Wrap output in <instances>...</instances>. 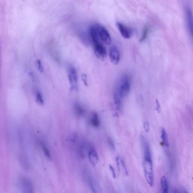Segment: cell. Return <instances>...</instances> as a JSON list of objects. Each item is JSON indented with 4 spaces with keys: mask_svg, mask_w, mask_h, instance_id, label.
<instances>
[{
    "mask_svg": "<svg viewBox=\"0 0 193 193\" xmlns=\"http://www.w3.org/2000/svg\"><path fill=\"white\" fill-rule=\"evenodd\" d=\"M116 25L120 34L123 38L126 39L130 38L132 35V31L129 28H127L124 25L120 22H117Z\"/></svg>",
    "mask_w": 193,
    "mask_h": 193,
    "instance_id": "ba28073f",
    "label": "cell"
},
{
    "mask_svg": "<svg viewBox=\"0 0 193 193\" xmlns=\"http://www.w3.org/2000/svg\"><path fill=\"white\" fill-rule=\"evenodd\" d=\"M109 170H110L111 171V172L112 176H113V178L114 179L116 178V173H115V170H114V167H113L112 166V165H110L109 166Z\"/></svg>",
    "mask_w": 193,
    "mask_h": 193,
    "instance_id": "7402d4cb",
    "label": "cell"
},
{
    "mask_svg": "<svg viewBox=\"0 0 193 193\" xmlns=\"http://www.w3.org/2000/svg\"><path fill=\"white\" fill-rule=\"evenodd\" d=\"M119 160H120V165L121 166V167H122V168L124 170V171L125 172V175H126V176H128V171H127L125 164L124 162L123 161V160L122 159H121L120 158V159H119Z\"/></svg>",
    "mask_w": 193,
    "mask_h": 193,
    "instance_id": "ffe728a7",
    "label": "cell"
},
{
    "mask_svg": "<svg viewBox=\"0 0 193 193\" xmlns=\"http://www.w3.org/2000/svg\"><path fill=\"white\" fill-rule=\"evenodd\" d=\"M19 184L22 193H34V187L28 179L21 177L19 180Z\"/></svg>",
    "mask_w": 193,
    "mask_h": 193,
    "instance_id": "3957f363",
    "label": "cell"
},
{
    "mask_svg": "<svg viewBox=\"0 0 193 193\" xmlns=\"http://www.w3.org/2000/svg\"><path fill=\"white\" fill-rule=\"evenodd\" d=\"M68 77L71 87L73 89H77L78 77L77 71L75 68L72 65H69L67 67Z\"/></svg>",
    "mask_w": 193,
    "mask_h": 193,
    "instance_id": "277c9868",
    "label": "cell"
},
{
    "mask_svg": "<svg viewBox=\"0 0 193 193\" xmlns=\"http://www.w3.org/2000/svg\"><path fill=\"white\" fill-rule=\"evenodd\" d=\"M108 143H109V146L113 149H115V146H114V143L113 141H112L111 139H108Z\"/></svg>",
    "mask_w": 193,
    "mask_h": 193,
    "instance_id": "d4e9b609",
    "label": "cell"
},
{
    "mask_svg": "<svg viewBox=\"0 0 193 193\" xmlns=\"http://www.w3.org/2000/svg\"><path fill=\"white\" fill-rule=\"evenodd\" d=\"M82 80L84 84L86 86H87L88 85V82H87V78L86 75L85 74H83L82 75Z\"/></svg>",
    "mask_w": 193,
    "mask_h": 193,
    "instance_id": "603a6c76",
    "label": "cell"
},
{
    "mask_svg": "<svg viewBox=\"0 0 193 193\" xmlns=\"http://www.w3.org/2000/svg\"><path fill=\"white\" fill-rule=\"evenodd\" d=\"M42 146L43 151L45 156L47 157L48 159H49L50 160H51L52 158H51V153L49 150L44 144L42 145Z\"/></svg>",
    "mask_w": 193,
    "mask_h": 193,
    "instance_id": "2e32d148",
    "label": "cell"
},
{
    "mask_svg": "<svg viewBox=\"0 0 193 193\" xmlns=\"http://www.w3.org/2000/svg\"><path fill=\"white\" fill-rule=\"evenodd\" d=\"M185 13L187 25L189 33L192 36L193 31V17L192 11L191 8L187 6L185 8Z\"/></svg>",
    "mask_w": 193,
    "mask_h": 193,
    "instance_id": "9c48e42d",
    "label": "cell"
},
{
    "mask_svg": "<svg viewBox=\"0 0 193 193\" xmlns=\"http://www.w3.org/2000/svg\"><path fill=\"white\" fill-rule=\"evenodd\" d=\"M131 89V82L127 75L123 76L119 80L115 92L117 93L122 98L125 97L129 93Z\"/></svg>",
    "mask_w": 193,
    "mask_h": 193,
    "instance_id": "6da1fadb",
    "label": "cell"
},
{
    "mask_svg": "<svg viewBox=\"0 0 193 193\" xmlns=\"http://www.w3.org/2000/svg\"><path fill=\"white\" fill-rule=\"evenodd\" d=\"M143 127L144 129L146 132H148L149 131V124L147 121H145L144 123Z\"/></svg>",
    "mask_w": 193,
    "mask_h": 193,
    "instance_id": "44dd1931",
    "label": "cell"
},
{
    "mask_svg": "<svg viewBox=\"0 0 193 193\" xmlns=\"http://www.w3.org/2000/svg\"><path fill=\"white\" fill-rule=\"evenodd\" d=\"M174 193H179V192L177 190H175L174 191Z\"/></svg>",
    "mask_w": 193,
    "mask_h": 193,
    "instance_id": "4316f807",
    "label": "cell"
},
{
    "mask_svg": "<svg viewBox=\"0 0 193 193\" xmlns=\"http://www.w3.org/2000/svg\"><path fill=\"white\" fill-rule=\"evenodd\" d=\"M89 162L93 166H96L99 162L98 155L97 152L93 149H90L88 152Z\"/></svg>",
    "mask_w": 193,
    "mask_h": 193,
    "instance_id": "30bf717a",
    "label": "cell"
},
{
    "mask_svg": "<svg viewBox=\"0 0 193 193\" xmlns=\"http://www.w3.org/2000/svg\"><path fill=\"white\" fill-rule=\"evenodd\" d=\"M109 58L111 62L114 65H117L120 60V52L118 48L115 45H113L109 52Z\"/></svg>",
    "mask_w": 193,
    "mask_h": 193,
    "instance_id": "8992f818",
    "label": "cell"
},
{
    "mask_svg": "<svg viewBox=\"0 0 193 193\" xmlns=\"http://www.w3.org/2000/svg\"><path fill=\"white\" fill-rule=\"evenodd\" d=\"M143 167L146 182L150 186L152 187L153 184V175L152 158H144Z\"/></svg>",
    "mask_w": 193,
    "mask_h": 193,
    "instance_id": "7a4b0ae2",
    "label": "cell"
},
{
    "mask_svg": "<svg viewBox=\"0 0 193 193\" xmlns=\"http://www.w3.org/2000/svg\"><path fill=\"white\" fill-rule=\"evenodd\" d=\"M148 32L149 28L148 27H147V26H145V27H144L143 30L142 36L141 38L140 39V42H143L144 40H146V38L147 37Z\"/></svg>",
    "mask_w": 193,
    "mask_h": 193,
    "instance_id": "9a60e30c",
    "label": "cell"
},
{
    "mask_svg": "<svg viewBox=\"0 0 193 193\" xmlns=\"http://www.w3.org/2000/svg\"><path fill=\"white\" fill-rule=\"evenodd\" d=\"M37 101L38 103L40 104H43L44 103V101L43 99L42 96L40 92H38L37 94L36 95Z\"/></svg>",
    "mask_w": 193,
    "mask_h": 193,
    "instance_id": "ac0fdd59",
    "label": "cell"
},
{
    "mask_svg": "<svg viewBox=\"0 0 193 193\" xmlns=\"http://www.w3.org/2000/svg\"><path fill=\"white\" fill-rule=\"evenodd\" d=\"M179 193H188V192L186 191V190H184V191H182L181 193L179 192Z\"/></svg>",
    "mask_w": 193,
    "mask_h": 193,
    "instance_id": "484cf974",
    "label": "cell"
},
{
    "mask_svg": "<svg viewBox=\"0 0 193 193\" xmlns=\"http://www.w3.org/2000/svg\"><path fill=\"white\" fill-rule=\"evenodd\" d=\"M38 70L40 73H43V68L41 61L40 60H38L36 62Z\"/></svg>",
    "mask_w": 193,
    "mask_h": 193,
    "instance_id": "d6986e66",
    "label": "cell"
},
{
    "mask_svg": "<svg viewBox=\"0 0 193 193\" xmlns=\"http://www.w3.org/2000/svg\"><path fill=\"white\" fill-rule=\"evenodd\" d=\"M99 34L100 39L104 44L108 45L111 44V37L109 32L106 28L101 25Z\"/></svg>",
    "mask_w": 193,
    "mask_h": 193,
    "instance_id": "52a82bcc",
    "label": "cell"
},
{
    "mask_svg": "<svg viewBox=\"0 0 193 193\" xmlns=\"http://www.w3.org/2000/svg\"><path fill=\"white\" fill-rule=\"evenodd\" d=\"M161 139L164 146L167 147H169L168 139L167 132L164 128H162L161 132Z\"/></svg>",
    "mask_w": 193,
    "mask_h": 193,
    "instance_id": "7c38bea8",
    "label": "cell"
},
{
    "mask_svg": "<svg viewBox=\"0 0 193 193\" xmlns=\"http://www.w3.org/2000/svg\"><path fill=\"white\" fill-rule=\"evenodd\" d=\"M74 111L76 115L78 116H82L84 115V109L78 103L74 105Z\"/></svg>",
    "mask_w": 193,
    "mask_h": 193,
    "instance_id": "5bb4252c",
    "label": "cell"
},
{
    "mask_svg": "<svg viewBox=\"0 0 193 193\" xmlns=\"http://www.w3.org/2000/svg\"><path fill=\"white\" fill-rule=\"evenodd\" d=\"M156 110L158 113L160 112L161 107L159 101L157 99L156 100Z\"/></svg>",
    "mask_w": 193,
    "mask_h": 193,
    "instance_id": "cb8c5ba5",
    "label": "cell"
},
{
    "mask_svg": "<svg viewBox=\"0 0 193 193\" xmlns=\"http://www.w3.org/2000/svg\"><path fill=\"white\" fill-rule=\"evenodd\" d=\"M91 124L94 127H99L100 125V121L99 119L98 115L96 113H94L92 114L91 119Z\"/></svg>",
    "mask_w": 193,
    "mask_h": 193,
    "instance_id": "4fadbf2b",
    "label": "cell"
},
{
    "mask_svg": "<svg viewBox=\"0 0 193 193\" xmlns=\"http://www.w3.org/2000/svg\"><path fill=\"white\" fill-rule=\"evenodd\" d=\"M161 184L162 193H168L169 187L167 179L165 176L162 177L161 180Z\"/></svg>",
    "mask_w": 193,
    "mask_h": 193,
    "instance_id": "8fae6325",
    "label": "cell"
},
{
    "mask_svg": "<svg viewBox=\"0 0 193 193\" xmlns=\"http://www.w3.org/2000/svg\"></svg>",
    "mask_w": 193,
    "mask_h": 193,
    "instance_id": "83f0119b",
    "label": "cell"
},
{
    "mask_svg": "<svg viewBox=\"0 0 193 193\" xmlns=\"http://www.w3.org/2000/svg\"><path fill=\"white\" fill-rule=\"evenodd\" d=\"M95 56L99 59L103 60L107 57V51L101 42L93 43Z\"/></svg>",
    "mask_w": 193,
    "mask_h": 193,
    "instance_id": "5b68a950",
    "label": "cell"
},
{
    "mask_svg": "<svg viewBox=\"0 0 193 193\" xmlns=\"http://www.w3.org/2000/svg\"><path fill=\"white\" fill-rule=\"evenodd\" d=\"M88 183L90 189L93 193H98L94 185L93 182L90 178H89Z\"/></svg>",
    "mask_w": 193,
    "mask_h": 193,
    "instance_id": "e0dca14e",
    "label": "cell"
}]
</instances>
